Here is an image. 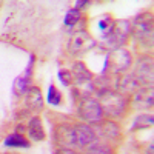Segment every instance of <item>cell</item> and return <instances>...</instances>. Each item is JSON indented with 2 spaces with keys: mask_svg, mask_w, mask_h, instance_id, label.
I'll return each instance as SVG.
<instances>
[{
  "mask_svg": "<svg viewBox=\"0 0 154 154\" xmlns=\"http://www.w3.org/2000/svg\"><path fill=\"white\" fill-rule=\"evenodd\" d=\"M99 26H100L102 31H103L105 35H108V34L111 32L112 26H114V22H112V19H109V17H103V19L99 20Z\"/></svg>",
  "mask_w": 154,
  "mask_h": 154,
  "instance_id": "20",
  "label": "cell"
},
{
  "mask_svg": "<svg viewBox=\"0 0 154 154\" xmlns=\"http://www.w3.org/2000/svg\"><path fill=\"white\" fill-rule=\"evenodd\" d=\"M128 32H130V23L123 22V20L116 22L112 29H111V32L108 35H105V38H103L105 46L111 48L112 51L119 49L122 45H125L126 38H128Z\"/></svg>",
  "mask_w": 154,
  "mask_h": 154,
  "instance_id": "2",
  "label": "cell"
},
{
  "mask_svg": "<svg viewBox=\"0 0 154 154\" xmlns=\"http://www.w3.org/2000/svg\"><path fill=\"white\" fill-rule=\"evenodd\" d=\"M134 106L139 109H151L152 108V89L143 88L134 97Z\"/></svg>",
  "mask_w": 154,
  "mask_h": 154,
  "instance_id": "11",
  "label": "cell"
},
{
  "mask_svg": "<svg viewBox=\"0 0 154 154\" xmlns=\"http://www.w3.org/2000/svg\"><path fill=\"white\" fill-rule=\"evenodd\" d=\"M56 154H77V152H74V151L69 149V148H60Z\"/></svg>",
  "mask_w": 154,
  "mask_h": 154,
  "instance_id": "23",
  "label": "cell"
},
{
  "mask_svg": "<svg viewBox=\"0 0 154 154\" xmlns=\"http://www.w3.org/2000/svg\"><path fill=\"white\" fill-rule=\"evenodd\" d=\"M5 145L6 146H29V142L25 139L22 134H11L5 139Z\"/></svg>",
  "mask_w": 154,
  "mask_h": 154,
  "instance_id": "17",
  "label": "cell"
},
{
  "mask_svg": "<svg viewBox=\"0 0 154 154\" xmlns=\"http://www.w3.org/2000/svg\"><path fill=\"white\" fill-rule=\"evenodd\" d=\"M79 19H80V12L77 9H71V11H68V14L65 17V23L68 25V26H71V25L79 22Z\"/></svg>",
  "mask_w": 154,
  "mask_h": 154,
  "instance_id": "21",
  "label": "cell"
},
{
  "mask_svg": "<svg viewBox=\"0 0 154 154\" xmlns=\"http://www.w3.org/2000/svg\"><path fill=\"white\" fill-rule=\"evenodd\" d=\"M26 105L37 111V109H42L43 108V99H42V94H40V89L32 86L28 89V93H26Z\"/></svg>",
  "mask_w": 154,
  "mask_h": 154,
  "instance_id": "14",
  "label": "cell"
},
{
  "mask_svg": "<svg viewBox=\"0 0 154 154\" xmlns=\"http://www.w3.org/2000/svg\"><path fill=\"white\" fill-rule=\"evenodd\" d=\"M79 116L89 123H99L102 120V117H103V109H102L99 100L86 99L79 106Z\"/></svg>",
  "mask_w": 154,
  "mask_h": 154,
  "instance_id": "4",
  "label": "cell"
},
{
  "mask_svg": "<svg viewBox=\"0 0 154 154\" xmlns=\"http://www.w3.org/2000/svg\"><path fill=\"white\" fill-rule=\"evenodd\" d=\"M48 100L51 105H59L62 102V94L56 89L54 85H49V89H48Z\"/></svg>",
  "mask_w": 154,
  "mask_h": 154,
  "instance_id": "18",
  "label": "cell"
},
{
  "mask_svg": "<svg viewBox=\"0 0 154 154\" xmlns=\"http://www.w3.org/2000/svg\"><path fill=\"white\" fill-rule=\"evenodd\" d=\"M116 88H117L119 93H131L136 91L139 88V83L136 80L134 75H120L117 80H116Z\"/></svg>",
  "mask_w": 154,
  "mask_h": 154,
  "instance_id": "13",
  "label": "cell"
},
{
  "mask_svg": "<svg viewBox=\"0 0 154 154\" xmlns=\"http://www.w3.org/2000/svg\"><path fill=\"white\" fill-rule=\"evenodd\" d=\"M71 74H72V77H74L75 83H79V85L86 83V82H89V80L93 79L91 71H89V69L85 66V63H83V62H75V63H74V66H72Z\"/></svg>",
  "mask_w": 154,
  "mask_h": 154,
  "instance_id": "10",
  "label": "cell"
},
{
  "mask_svg": "<svg viewBox=\"0 0 154 154\" xmlns=\"http://www.w3.org/2000/svg\"><path fill=\"white\" fill-rule=\"evenodd\" d=\"M139 86L143 88H152V60L151 59H142L137 62L136 71L133 74Z\"/></svg>",
  "mask_w": 154,
  "mask_h": 154,
  "instance_id": "6",
  "label": "cell"
},
{
  "mask_svg": "<svg viewBox=\"0 0 154 154\" xmlns=\"http://www.w3.org/2000/svg\"><path fill=\"white\" fill-rule=\"evenodd\" d=\"M97 131H99V136L105 137V139H116L120 134L119 125L111 122V120H100V123L97 126Z\"/></svg>",
  "mask_w": 154,
  "mask_h": 154,
  "instance_id": "12",
  "label": "cell"
},
{
  "mask_svg": "<svg viewBox=\"0 0 154 154\" xmlns=\"http://www.w3.org/2000/svg\"><path fill=\"white\" fill-rule=\"evenodd\" d=\"M59 77L62 79L63 85H69L71 80H72V74H71L69 71H60V72H59Z\"/></svg>",
  "mask_w": 154,
  "mask_h": 154,
  "instance_id": "22",
  "label": "cell"
},
{
  "mask_svg": "<svg viewBox=\"0 0 154 154\" xmlns=\"http://www.w3.org/2000/svg\"><path fill=\"white\" fill-rule=\"evenodd\" d=\"M134 32V35L140 40H148L151 42L152 37V16L151 12H142L139 14L134 20H133V29H130Z\"/></svg>",
  "mask_w": 154,
  "mask_h": 154,
  "instance_id": "3",
  "label": "cell"
},
{
  "mask_svg": "<svg viewBox=\"0 0 154 154\" xmlns=\"http://www.w3.org/2000/svg\"><path fill=\"white\" fill-rule=\"evenodd\" d=\"M99 103L103 109V114L106 112L108 116L117 117L125 111L126 106V99L120 94V93H114V91H105L102 93L99 97Z\"/></svg>",
  "mask_w": 154,
  "mask_h": 154,
  "instance_id": "1",
  "label": "cell"
},
{
  "mask_svg": "<svg viewBox=\"0 0 154 154\" xmlns=\"http://www.w3.org/2000/svg\"><path fill=\"white\" fill-rule=\"evenodd\" d=\"M152 123H154V119L151 114H140L136 117L133 123V130H143V128L152 126Z\"/></svg>",
  "mask_w": 154,
  "mask_h": 154,
  "instance_id": "16",
  "label": "cell"
},
{
  "mask_svg": "<svg viewBox=\"0 0 154 154\" xmlns=\"http://www.w3.org/2000/svg\"><path fill=\"white\" fill-rule=\"evenodd\" d=\"M28 133H29L32 140H43L45 139V131H43L40 117H32L31 119V122L28 125Z\"/></svg>",
  "mask_w": 154,
  "mask_h": 154,
  "instance_id": "15",
  "label": "cell"
},
{
  "mask_svg": "<svg viewBox=\"0 0 154 154\" xmlns=\"http://www.w3.org/2000/svg\"><path fill=\"white\" fill-rule=\"evenodd\" d=\"M56 140H57V143H59L62 148H71V146L77 145L74 126L60 125L57 130H56Z\"/></svg>",
  "mask_w": 154,
  "mask_h": 154,
  "instance_id": "8",
  "label": "cell"
},
{
  "mask_svg": "<svg viewBox=\"0 0 154 154\" xmlns=\"http://www.w3.org/2000/svg\"><path fill=\"white\" fill-rule=\"evenodd\" d=\"M75 140H77V145L79 146H88V145H93L96 142V133L93 128H89L86 126L85 123H80V125H77L75 128Z\"/></svg>",
  "mask_w": 154,
  "mask_h": 154,
  "instance_id": "9",
  "label": "cell"
},
{
  "mask_svg": "<svg viewBox=\"0 0 154 154\" xmlns=\"http://www.w3.org/2000/svg\"><path fill=\"white\" fill-rule=\"evenodd\" d=\"M106 66L111 69V72H123L131 66V54L122 48L114 49L108 56Z\"/></svg>",
  "mask_w": 154,
  "mask_h": 154,
  "instance_id": "5",
  "label": "cell"
},
{
  "mask_svg": "<svg viewBox=\"0 0 154 154\" xmlns=\"http://www.w3.org/2000/svg\"><path fill=\"white\" fill-rule=\"evenodd\" d=\"M88 154H111V149L105 143H93Z\"/></svg>",
  "mask_w": 154,
  "mask_h": 154,
  "instance_id": "19",
  "label": "cell"
},
{
  "mask_svg": "<svg viewBox=\"0 0 154 154\" xmlns=\"http://www.w3.org/2000/svg\"><path fill=\"white\" fill-rule=\"evenodd\" d=\"M94 46H96V40L86 31H77L71 37V42H69V49L72 54L86 53V51H89Z\"/></svg>",
  "mask_w": 154,
  "mask_h": 154,
  "instance_id": "7",
  "label": "cell"
}]
</instances>
